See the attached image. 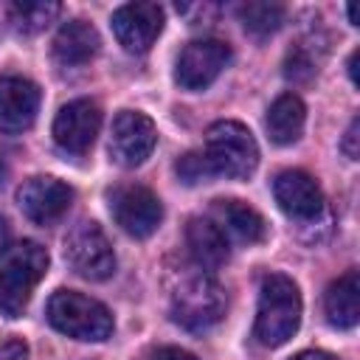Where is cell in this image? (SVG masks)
I'll return each mask as SVG.
<instances>
[{
  "label": "cell",
  "instance_id": "cell-1",
  "mask_svg": "<svg viewBox=\"0 0 360 360\" xmlns=\"http://www.w3.org/2000/svg\"><path fill=\"white\" fill-rule=\"evenodd\" d=\"M301 323V292L292 278L273 273L262 281L253 335L262 346L287 343Z\"/></svg>",
  "mask_w": 360,
  "mask_h": 360
},
{
  "label": "cell",
  "instance_id": "cell-2",
  "mask_svg": "<svg viewBox=\"0 0 360 360\" xmlns=\"http://www.w3.org/2000/svg\"><path fill=\"white\" fill-rule=\"evenodd\" d=\"M45 273L48 250L39 242L25 239L14 248H6V259L0 264V312L6 318H20Z\"/></svg>",
  "mask_w": 360,
  "mask_h": 360
},
{
  "label": "cell",
  "instance_id": "cell-3",
  "mask_svg": "<svg viewBox=\"0 0 360 360\" xmlns=\"http://www.w3.org/2000/svg\"><path fill=\"white\" fill-rule=\"evenodd\" d=\"M48 321L56 332L76 340H107L112 335L110 309L101 301L73 290H56L48 298Z\"/></svg>",
  "mask_w": 360,
  "mask_h": 360
},
{
  "label": "cell",
  "instance_id": "cell-4",
  "mask_svg": "<svg viewBox=\"0 0 360 360\" xmlns=\"http://www.w3.org/2000/svg\"><path fill=\"white\" fill-rule=\"evenodd\" d=\"M205 160L214 169V177H250L259 163V146L250 129L239 121H217L205 132Z\"/></svg>",
  "mask_w": 360,
  "mask_h": 360
},
{
  "label": "cell",
  "instance_id": "cell-5",
  "mask_svg": "<svg viewBox=\"0 0 360 360\" xmlns=\"http://www.w3.org/2000/svg\"><path fill=\"white\" fill-rule=\"evenodd\" d=\"M228 307L225 290L208 273L183 276L172 292V318L188 332H205L222 321Z\"/></svg>",
  "mask_w": 360,
  "mask_h": 360
},
{
  "label": "cell",
  "instance_id": "cell-6",
  "mask_svg": "<svg viewBox=\"0 0 360 360\" xmlns=\"http://www.w3.org/2000/svg\"><path fill=\"white\" fill-rule=\"evenodd\" d=\"M65 259L68 264L90 281H104L115 270V253L110 239L96 222H76L65 236Z\"/></svg>",
  "mask_w": 360,
  "mask_h": 360
},
{
  "label": "cell",
  "instance_id": "cell-7",
  "mask_svg": "<svg viewBox=\"0 0 360 360\" xmlns=\"http://www.w3.org/2000/svg\"><path fill=\"white\" fill-rule=\"evenodd\" d=\"M110 214L129 236L146 239L149 233L158 231L163 219V205L155 191H149L146 186L129 183V186H118L110 194Z\"/></svg>",
  "mask_w": 360,
  "mask_h": 360
},
{
  "label": "cell",
  "instance_id": "cell-8",
  "mask_svg": "<svg viewBox=\"0 0 360 360\" xmlns=\"http://www.w3.org/2000/svg\"><path fill=\"white\" fill-rule=\"evenodd\" d=\"M231 62V48L219 39H194L188 42L180 56H177V68H174V79L183 90H205Z\"/></svg>",
  "mask_w": 360,
  "mask_h": 360
},
{
  "label": "cell",
  "instance_id": "cell-9",
  "mask_svg": "<svg viewBox=\"0 0 360 360\" xmlns=\"http://www.w3.org/2000/svg\"><path fill=\"white\" fill-rule=\"evenodd\" d=\"M158 143V129L149 115L138 110H124L112 121V135H110V155L118 166H141Z\"/></svg>",
  "mask_w": 360,
  "mask_h": 360
},
{
  "label": "cell",
  "instance_id": "cell-10",
  "mask_svg": "<svg viewBox=\"0 0 360 360\" xmlns=\"http://www.w3.org/2000/svg\"><path fill=\"white\" fill-rule=\"evenodd\" d=\"M101 129V110L90 98L68 101L53 118V141L68 155H84Z\"/></svg>",
  "mask_w": 360,
  "mask_h": 360
},
{
  "label": "cell",
  "instance_id": "cell-11",
  "mask_svg": "<svg viewBox=\"0 0 360 360\" xmlns=\"http://www.w3.org/2000/svg\"><path fill=\"white\" fill-rule=\"evenodd\" d=\"M163 31V8L158 3H127L112 11V34L118 45L129 53H143L152 48Z\"/></svg>",
  "mask_w": 360,
  "mask_h": 360
},
{
  "label": "cell",
  "instance_id": "cell-12",
  "mask_svg": "<svg viewBox=\"0 0 360 360\" xmlns=\"http://www.w3.org/2000/svg\"><path fill=\"white\" fill-rule=\"evenodd\" d=\"M17 200H20L22 214H25L31 222L48 225V222L59 219V217L70 208V202H73V188L65 186V183L56 180V177L37 174V177H28V180L20 186Z\"/></svg>",
  "mask_w": 360,
  "mask_h": 360
},
{
  "label": "cell",
  "instance_id": "cell-13",
  "mask_svg": "<svg viewBox=\"0 0 360 360\" xmlns=\"http://www.w3.org/2000/svg\"><path fill=\"white\" fill-rule=\"evenodd\" d=\"M273 197L278 202V208L301 222L315 219L323 211V191L321 186L301 169H287L278 172L273 180Z\"/></svg>",
  "mask_w": 360,
  "mask_h": 360
},
{
  "label": "cell",
  "instance_id": "cell-14",
  "mask_svg": "<svg viewBox=\"0 0 360 360\" xmlns=\"http://www.w3.org/2000/svg\"><path fill=\"white\" fill-rule=\"evenodd\" d=\"M39 110V87L25 76H0V132H25Z\"/></svg>",
  "mask_w": 360,
  "mask_h": 360
},
{
  "label": "cell",
  "instance_id": "cell-15",
  "mask_svg": "<svg viewBox=\"0 0 360 360\" xmlns=\"http://www.w3.org/2000/svg\"><path fill=\"white\" fill-rule=\"evenodd\" d=\"M211 214H214V222L219 225V231L225 236L231 233L239 242L256 245L267 233L264 217L256 208H250L248 202H242V200H214Z\"/></svg>",
  "mask_w": 360,
  "mask_h": 360
},
{
  "label": "cell",
  "instance_id": "cell-16",
  "mask_svg": "<svg viewBox=\"0 0 360 360\" xmlns=\"http://www.w3.org/2000/svg\"><path fill=\"white\" fill-rule=\"evenodd\" d=\"M186 245L200 270H217L228 259V236L214 219L194 217L186 225Z\"/></svg>",
  "mask_w": 360,
  "mask_h": 360
},
{
  "label": "cell",
  "instance_id": "cell-17",
  "mask_svg": "<svg viewBox=\"0 0 360 360\" xmlns=\"http://www.w3.org/2000/svg\"><path fill=\"white\" fill-rule=\"evenodd\" d=\"M98 51V31L84 20H68L53 37V59L65 68L84 65Z\"/></svg>",
  "mask_w": 360,
  "mask_h": 360
},
{
  "label": "cell",
  "instance_id": "cell-18",
  "mask_svg": "<svg viewBox=\"0 0 360 360\" xmlns=\"http://www.w3.org/2000/svg\"><path fill=\"white\" fill-rule=\"evenodd\" d=\"M323 309L332 326L338 329H352L360 318V284H357V273L349 270L340 278H335L326 287L323 295Z\"/></svg>",
  "mask_w": 360,
  "mask_h": 360
},
{
  "label": "cell",
  "instance_id": "cell-19",
  "mask_svg": "<svg viewBox=\"0 0 360 360\" xmlns=\"http://www.w3.org/2000/svg\"><path fill=\"white\" fill-rule=\"evenodd\" d=\"M304 121H307L304 101L295 93H281L270 104V110H267V132H270V141H276L281 146L295 143L301 138Z\"/></svg>",
  "mask_w": 360,
  "mask_h": 360
},
{
  "label": "cell",
  "instance_id": "cell-20",
  "mask_svg": "<svg viewBox=\"0 0 360 360\" xmlns=\"http://www.w3.org/2000/svg\"><path fill=\"white\" fill-rule=\"evenodd\" d=\"M62 11L53 0H17L8 6V22L22 34H37Z\"/></svg>",
  "mask_w": 360,
  "mask_h": 360
},
{
  "label": "cell",
  "instance_id": "cell-21",
  "mask_svg": "<svg viewBox=\"0 0 360 360\" xmlns=\"http://www.w3.org/2000/svg\"><path fill=\"white\" fill-rule=\"evenodd\" d=\"M284 17H287V8L278 3H245V6H239V20H242L245 31H250L253 37H267V34L278 31Z\"/></svg>",
  "mask_w": 360,
  "mask_h": 360
},
{
  "label": "cell",
  "instance_id": "cell-22",
  "mask_svg": "<svg viewBox=\"0 0 360 360\" xmlns=\"http://www.w3.org/2000/svg\"><path fill=\"white\" fill-rule=\"evenodd\" d=\"M177 177L186 183V186H197V183H205L214 177V169L211 163L205 160L202 152H186L180 160H177Z\"/></svg>",
  "mask_w": 360,
  "mask_h": 360
},
{
  "label": "cell",
  "instance_id": "cell-23",
  "mask_svg": "<svg viewBox=\"0 0 360 360\" xmlns=\"http://www.w3.org/2000/svg\"><path fill=\"white\" fill-rule=\"evenodd\" d=\"M315 59L304 45H295L284 59V76L290 82H309L315 76Z\"/></svg>",
  "mask_w": 360,
  "mask_h": 360
},
{
  "label": "cell",
  "instance_id": "cell-24",
  "mask_svg": "<svg viewBox=\"0 0 360 360\" xmlns=\"http://www.w3.org/2000/svg\"><path fill=\"white\" fill-rule=\"evenodd\" d=\"M0 360H28V346L20 338L0 343Z\"/></svg>",
  "mask_w": 360,
  "mask_h": 360
},
{
  "label": "cell",
  "instance_id": "cell-25",
  "mask_svg": "<svg viewBox=\"0 0 360 360\" xmlns=\"http://www.w3.org/2000/svg\"><path fill=\"white\" fill-rule=\"evenodd\" d=\"M357 132H360V121L354 118V121L349 124L346 135H343V143H340L343 152H346V158H352V160H357V155H360V149H357V138H360V135H357Z\"/></svg>",
  "mask_w": 360,
  "mask_h": 360
},
{
  "label": "cell",
  "instance_id": "cell-26",
  "mask_svg": "<svg viewBox=\"0 0 360 360\" xmlns=\"http://www.w3.org/2000/svg\"><path fill=\"white\" fill-rule=\"evenodd\" d=\"M149 360H197V357L186 349H177V346H160L149 354Z\"/></svg>",
  "mask_w": 360,
  "mask_h": 360
},
{
  "label": "cell",
  "instance_id": "cell-27",
  "mask_svg": "<svg viewBox=\"0 0 360 360\" xmlns=\"http://www.w3.org/2000/svg\"><path fill=\"white\" fill-rule=\"evenodd\" d=\"M292 360H338L335 354H329V352H318V349H309V352H301V354H295Z\"/></svg>",
  "mask_w": 360,
  "mask_h": 360
},
{
  "label": "cell",
  "instance_id": "cell-28",
  "mask_svg": "<svg viewBox=\"0 0 360 360\" xmlns=\"http://www.w3.org/2000/svg\"><path fill=\"white\" fill-rule=\"evenodd\" d=\"M8 248V225H6V219L0 217V253Z\"/></svg>",
  "mask_w": 360,
  "mask_h": 360
},
{
  "label": "cell",
  "instance_id": "cell-29",
  "mask_svg": "<svg viewBox=\"0 0 360 360\" xmlns=\"http://www.w3.org/2000/svg\"><path fill=\"white\" fill-rule=\"evenodd\" d=\"M349 79L357 84V51H352V56H349Z\"/></svg>",
  "mask_w": 360,
  "mask_h": 360
},
{
  "label": "cell",
  "instance_id": "cell-30",
  "mask_svg": "<svg viewBox=\"0 0 360 360\" xmlns=\"http://www.w3.org/2000/svg\"><path fill=\"white\" fill-rule=\"evenodd\" d=\"M346 11H349V22H352V25H357V11H354V6H349Z\"/></svg>",
  "mask_w": 360,
  "mask_h": 360
},
{
  "label": "cell",
  "instance_id": "cell-31",
  "mask_svg": "<svg viewBox=\"0 0 360 360\" xmlns=\"http://www.w3.org/2000/svg\"><path fill=\"white\" fill-rule=\"evenodd\" d=\"M3 177H6V166H3V160H0V186H3Z\"/></svg>",
  "mask_w": 360,
  "mask_h": 360
}]
</instances>
